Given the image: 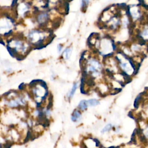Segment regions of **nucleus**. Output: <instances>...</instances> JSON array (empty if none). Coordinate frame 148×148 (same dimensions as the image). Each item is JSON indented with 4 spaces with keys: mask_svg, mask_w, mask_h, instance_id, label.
Listing matches in <instances>:
<instances>
[{
    "mask_svg": "<svg viewBox=\"0 0 148 148\" xmlns=\"http://www.w3.org/2000/svg\"><path fill=\"white\" fill-rule=\"evenodd\" d=\"M30 38L33 42H35L37 44H42L44 37L41 32L38 31H33L29 35Z\"/></svg>",
    "mask_w": 148,
    "mask_h": 148,
    "instance_id": "7ed1b4c3",
    "label": "nucleus"
},
{
    "mask_svg": "<svg viewBox=\"0 0 148 148\" xmlns=\"http://www.w3.org/2000/svg\"><path fill=\"white\" fill-rule=\"evenodd\" d=\"M77 87H78V83H74L73 86H72V87L71 88V90L70 91V93H68V97L69 99H71V98H72L73 97V96L75 94V91H76Z\"/></svg>",
    "mask_w": 148,
    "mask_h": 148,
    "instance_id": "6e6552de",
    "label": "nucleus"
},
{
    "mask_svg": "<svg viewBox=\"0 0 148 148\" xmlns=\"http://www.w3.org/2000/svg\"><path fill=\"white\" fill-rule=\"evenodd\" d=\"M82 6L83 8H86L88 4V0H82Z\"/></svg>",
    "mask_w": 148,
    "mask_h": 148,
    "instance_id": "f8f14e48",
    "label": "nucleus"
},
{
    "mask_svg": "<svg viewBox=\"0 0 148 148\" xmlns=\"http://www.w3.org/2000/svg\"><path fill=\"white\" fill-rule=\"evenodd\" d=\"M141 99H142V96H141V94H139V96H138V97L136 98V100H135L134 103V107L136 108H138V107H139V103H140V102H141Z\"/></svg>",
    "mask_w": 148,
    "mask_h": 148,
    "instance_id": "9d476101",
    "label": "nucleus"
},
{
    "mask_svg": "<svg viewBox=\"0 0 148 148\" xmlns=\"http://www.w3.org/2000/svg\"><path fill=\"white\" fill-rule=\"evenodd\" d=\"M62 50V46L60 45H59L58 46V51H59V52H61Z\"/></svg>",
    "mask_w": 148,
    "mask_h": 148,
    "instance_id": "ddd939ff",
    "label": "nucleus"
},
{
    "mask_svg": "<svg viewBox=\"0 0 148 148\" xmlns=\"http://www.w3.org/2000/svg\"><path fill=\"white\" fill-rule=\"evenodd\" d=\"M82 117V115H81V112H80V111L79 109H75V111H74L73 113H72V116H71V120L73 122H78L79 120L81 119Z\"/></svg>",
    "mask_w": 148,
    "mask_h": 148,
    "instance_id": "20e7f679",
    "label": "nucleus"
},
{
    "mask_svg": "<svg viewBox=\"0 0 148 148\" xmlns=\"http://www.w3.org/2000/svg\"><path fill=\"white\" fill-rule=\"evenodd\" d=\"M88 62L87 72H91L94 76L99 75L101 70V65L99 62L95 59H90Z\"/></svg>",
    "mask_w": 148,
    "mask_h": 148,
    "instance_id": "f257e3e1",
    "label": "nucleus"
},
{
    "mask_svg": "<svg viewBox=\"0 0 148 148\" xmlns=\"http://www.w3.org/2000/svg\"><path fill=\"white\" fill-rule=\"evenodd\" d=\"M112 127H113V125H112V124H108L106 125L104 127V128L102 130L101 133H106V132H108L112 129Z\"/></svg>",
    "mask_w": 148,
    "mask_h": 148,
    "instance_id": "9b49d317",
    "label": "nucleus"
},
{
    "mask_svg": "<svg viewBox=\"0 0 148 148\" xmlns=\"http://www.w3.org/2000/svg\"><path fill=\"white\" fill-rule=\"evenodd\" d=\"M88 107H95L99 104V102L96 99H90L87 100Z\"/></svg>",
    "mask_w": 148,
    "mask_h": 148,
    "instance_id": "423d86ee",
    "label": "nucleus"
},
{
    "mask_svg": "<svg viewBox=\"0 0 148 148\" xmlns=\"http://www.w3.org/2000/svg\"><path fill=\"white\" fill-rule=\"evenodd\" d=\"M25 104V101L23 97H17L14 99H11L10 101H8L6 105L9 108H15L19 107V106H23Z\"/></svg>",
    "mask_w": 148,
    "mask_h": 148,
    "instance_id": "f03ea898",
    "label": "nucleus"
},
{
    "mask_svg": "<svg viewBox=\"0 0 148 148\" xmlns=\"http://www.w3.org/2000/svg\"><path fill=\"white\" fill-rule=\"evenodd\" d=\"M78 107L79 108V110L85 111L88 108L87 104V100H82L79 102L78 105Z\"/></svg>",
    "mask_w": 148,
    "mask_h": 148,
    "instance_id": "0eeeda50",
    "label": "nucleus"
},
{
    "mask_svg": "<svg viewBox=\"0 0 148 148\" xmlns=\"http://www.w3.org/2000/svg\"><path fill=\"white\" fill-rule=\"evenodd\" d=\"M71 52L72 49H71V48H67V49H66L64 50L63 53V57L65 60H68L69 58H70Z\"/></svg>",
    "mask_w": 148,
    "mask_h": 148,
    "instance_id": "1a4fd4ad",
    "label": "nucleus"
},
{
    "mask_svg": "<svg viewBox=\"0 0 148 148\" xmlns=\"http://www.w3.org/2000/svg\"><path fill=\"white\" fill-rule=\"evenodd\" d=\"M48 14L46 13H42L40 14L38 17V20L39 23L41 24L45 23L48 19Z\"/></svg>",
    "mask_w": 148,
    "mask_h": 148,
    "instance_id": "39448f33",
    "label": "nucleus"
}]
</instances>
